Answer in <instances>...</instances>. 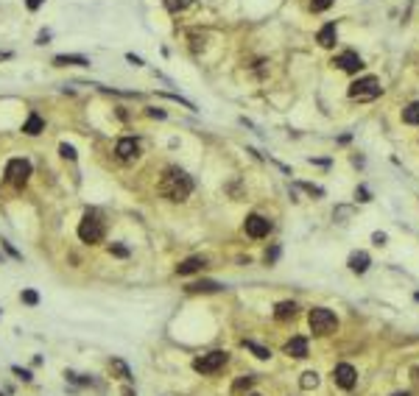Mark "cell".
Masks as SVG:
<instances>
[{
  "mask_svg": "<svg viewBox=\"0 0 419 396\" xmlns=\"http://www.w3.org/2000/svg\"><path fill=\"white\" fill-rule=\"evenodd\" d=\"M159 193L171 201H185L187 196L193 193V179L187 176L185 170L179 168H168L159 179Z\"/></svg>",
  "mask_w": 419,
  "mask_h": 396,
  "instance_id": "1",
  "label": "cell"
},
{
  "mask_svg": "<svg viewBox=\"0 0 419 396\" xmlns=\"http://www.w3.org/2000/svg\"><path fill=\"white\" fill-rule=\"evenodd\" d=\"M307 324H310V332L324 338V335L335 332V326H338V318H335L333 312L327 310V307H313L307 312Z\"/></svg>",
  "mask_w": 419,
  "mask_h": 396,
  "instance_id": "2",
  "label": "cell"
},
{
  "mask_svg": "<svg viewBox=\"0 0 419 396\" xmlns=\"http://www.w3.org/2000/svg\"><path fill=\"white\" fill-rule=\"evenodd\" d=\"M380 92H383V87H380V78L375 76H363L355 84H349V98L352 100H375Z\"/></svg>",
  "mask_w": 419,
  "mask_h": 396,
  "instance_id": "3",
  "label": "cell"
},
{
  "mask_svg": "<svg viewBox=\"0 0 419 396\" xmlns=\"http://www.w3.org/2000/svg\"><path fill=\"white\" fill-rule=\"evenodd\" d=\"M78 237L84 243H101V237H104V223H101V218L95 212H87L84 218H81V223H78Z\"/></svg>",
  "mask_w": 419,
  "mask_h": 396,
  "instance_id": "4",
  "label": "cell"
},
{
  "mask_svg": "<svg viewBox=\"0 0 419 396\" xmlns=\"http://www.w3.org/2000/svg\"><path fill=\"white\" fill-rule=\"evenodd\" d=\"M229 360L227 352H210V354H201V357H196L193 360V368L199 371V374H215L218 368H224Z\"/></svg>",
  "mask_w": 419,
  "mask_h": 396,
  "instance_id": "5",
  "label": "cell"
},
{
  "mask_svg": "<svg viewBox=\"0 0 419 396\" xmlns=\"http://www.w3.org/2000/svg\"><path fill=\"white\" fill-rule=\"evenodd\" d=\"M28 176H31L28 159H11V162L6 165V179L14 184V187H22V184L28 182Z\"/></svg>",
  "mask_w": 419,
  "mask_h": 396,
  "instance_id": "6",
  "label": "cell"
},
{
  "mask_svg": "<svg viewBox=\"0 0 419 396\" xmlns=\"http://www.w3.org/2000/svg\"><path fill=\"white\" fill-rule=\"evenodd\" d=\"M333 382L344 391H352L358 385V371L349 366V363H338V366L333 368Z\"/></svg>",
  "mask_w": 419,
  "mask_h": 396,
  "instance_id": "7",
  "label": "cell"
},
{
  "mask_svg": "<svg viewBox=\"0 0 419 396\" xmlns=\"http://www.w3.org/2000/svg\"><path fill=\"white\" fill-rule=\"evenodd\" d=\"M243 229H246L249 237L260 240V237H269V232H271V220L263 218V215H249L246 223H243Z\"/></svg>",
  "mask_w": 419,
  "mask_h": 396,
  "instance_id": "8",
  "label": "cell"
},
{
  "mask_svg": "<svg viewBox=\"0 0 419 396\" xmlns=\"http://www.w3.org/2000/svg\"><path fill=\"white\" fill-rule=\"evenodd\" d=\"M333 64L338 67V70H344V73H358V70H363V59L358 56L355 50H344V53H338V56L333 59Z\"/></svg>",
  "mask_w": 419,
  "mask_h": 396,
  "instance_id": "9",
  "label": "cell"
},
{
  "mask_svg": "<svg viewBox=\"0 0 419 396\" xmlns=\"http://www.w3.org/2000/svg\"><path fill=\"white\" fill-rule=\"evenodd\" d=\"M115 154L121 156L123 162H132V159L140 156V142H137L135 137H123V140H118V145H115Z\"/></svg>",
  "mask_w": 419,
  "mask_h": 396,
  "instance_id": "10",
  "label": "cell"
},
{
  "mask_svg": "<svg viewBox=\"0 0 419 396\" xmlns=\"http://www.w3.org/2000/svg\"><path fill=\"white\" fill-rule=\"evenodd\" d=\"M285 354H288V357H296V360H302V357H307V340L302 338V335H296V338H291L288 343H285Z\"/></svg>",
  "mask_w": 419,
  "mask_h": 396,
  "instance_id": "11",
  "label": "cell"
},
{
  "mask_svg": "<svg viewBox=\"0 0 419 396\" xmlns=\"http://www.w3.org/2000/svg\"><path fill=\"white\" fill-rule=\"evenodd\" d=\"M204 265H207V260H204V257H187L185 262H179V265H176V274H179V276L196 274V271H201Z\"/></svg>",
  "mask_w": 419,
  "mask_h": 396,
  "instance_id": "12",
  "label": "cell"
},
{
  "mask_svg": "<svg viewBox=\"0 0 419 396\" xmlns=\"http://www.w3.org/2000/svg\"><path fill=\"white\" fill-rule=\"evenodd\" d=\"M335 39H338V28H335V22H327L324 28L319 31V36H316V42H319L321 48H333Z\"/></svg>",
  "mask_w": 419,
  "mask_h": 396,
  "instance_id": "13",
  "label": "cell"
},
{
  "mask_svg": "<svg viewBox=\"0 0 419 396\" xmlns=\"http://www.w3.org/2000/svg\"><path fill=\"white\" fill-rule=\"evenodd\" d=\"M369 254H366V251H355V254L349 257V271H352V274H366V268H369Z\"/></svg>",
  "mask_w": 419,
  "mask_h": 396,
  "instance_id": "14",
  "label": "cell"
},
{
  "mask_svg": "<svg viewBox=\"0 0 419 396\" xmlns=\"http://www.w3.org/2000/svg\"><path fill=\"white\" fill-rule=\"evenodd\" d=\"M53 64H56V67H67V64H73V67H90V59L87 56H56L53 59Z\"/></svg>",
  "mask_w": 419,
  "mask_h": 396,
  "instance_id": "15",
  "label": "cell"
},
{
  "mask_svg": "<svg viewBox=\"0 0 419 396\" xmlns=\"http://www.w3.org/2000/svg\"><path fill=\"white\" fill-rule=\"evenodd\" d=\"M296 315V304L293 301H279L277 307H274V318L277 321H288V318H293Z\"/></svg>",
  "mask_w": 419,
  "mask_h": 396,
  "instance_id": "16",
  "label": "cell"
},
{
  "mask_svg": "<svg viewBox=\"0 0 419 396\" xmlns=\"http://www.w3.org/2000/svg\"><path fill=\"white\" fill-rule=\"evenodd\" d=\"M221 288H224V285H218V282H210V279H201V282H193V285H187V290H190V293H218Z\"/></svg>",
  "mask_w": 419,
  "mask_h": 396,
  "instance_id": "17",
  "label": "cell"
},
{
  "mask_svg": "<svg viewBox=\"0 0 419 396\" xmlns=\"http://www.w3.org/2000/svg\"><path fill=\"white\" fill-rule=\"evenodd\" d=\"M109 371H112L118 380H132V371H129V366L121 360V357H115V360H109Z\"/></svg>",
  "mask_w": 419,
  "mask_h": 396,
  "instance_id": "18",
  "label": "cell"
},
{
  "mask_svg": "<svg viewBox=\"0 0 419 396\" xmlns=\"http://www.w3.org/2000/svg\"><path fill=\"white\" fill-rule=\"evenodd\" d=\"M403 120L408 126H419V100H414V103H408L403 109Z\"/></svg>",
  "mask_w": 419,
  "mask_h": 396,
  "instance_id": "19",
  "label": "cell"
},
{
  "mask_svg": "<svg viewBox=\"0 0 419 396\" xmlns=\"http://www.w3.org/2000/svg\"><path fill=\"white\" fill-rule=\"evenodd\" d=\"M42 128H45L42 117H39V114H31L28 120H25V126H22V131H25V134H31V137H36Z\"/></svg>",
  "mask_w": 419,
  "mask_h": 396,
  "instance_id": "20",
  "label": "cell"
},
{
  "mask_svg": "<svg viewBox=\"0 0 419 396\" xmlns=\"http://www.w3.org/2000/svg\"><path fill=\"white\" fill-rule=\"evenodd\" d=\"M243 346L249 349V352H255V357H260V360H269L271 352L266 346H260V343H255V340H243Z\"/></svg>",
  "mask_w": 419,
  "mask_h": 396,
  "instance_id": "21",
  "label": "cell"
},
{
  "mask_svg": "<svg viewBox=\"0 0 419 396\" xmlns=\"http://www.w3.org/2000/svg\"><path fill=\"white\" fill-rule=\"evenodd\" d=\"M299 385H302L305 391L319 388V374H316V371H305V374H302V380H299Z\"/></svg>",
  "mask_w": 419,
  "mask_h": 396,
  "instance_id": "22",
  "label": "cell"
},
{
  "mask_svg": "<svg viewBox=\"0 0 419 396\" xmlns=\"http://www.w3.org/2000/svg\"><path fill=\"white\" fill-rule=\"evenodd\" d=\"M252 385H255V377H241V380L232 385V394H235V396H241L243 391H249Z\"/></svg>",
  "mask_w": 419,
  "mask_h": 396,
  "instance_id": "23",
  "label": "cell"
},
{
  "mask_svg": "<svg viewBox=\"0 0 419 396\" xmlns=\"http://www.w3.org/2000/svg\"><path fill=\"white\" fill-rule=\"evenodd\" d=\"M333 3H335V0H310V8H313V11H327Z\"/></svg>",
  "mask_w": 419,
  "mask_h": 396,
  "instance_id": "24",
  "label": "cell"
},
{
  "mask_svg": "<svg viewBox=\"0 0 419 396\" xmlns=\"http://www.w3.org/2000/svg\"><path fill=\"white\" fill-rule=\"evenodd\" d=\"M355 198L361 201V204H366V201H372V193H369V187H363V184H361V187L355 190Z\"/></svg>",
  "mask_w": 419,
  "mask_h": 396,
  "instance_id": "25",
  "label": "cell"
},
{
  "mask_svg": "<svg viewBox=\"0 0 419 396\" xmlns=\"http://www.w3.org/2000/svg\"><path fill=\"white\" fill-rule=\"evenodd\" d=\"M22 301H25V304H31V307H34V304H39V296H36V293H34V290H22Z\"/></svg>",
  "mask_w": 419,
  "mask_h": 396,
  "instance_id": "26",
  "label": "cell"
},
{
  "mask_svg": "<svg viewBox=\"0 0 419 396\" xmlns=\"http://www.w3.org/2000/svg\"><path fill=\"white\" fill-rule=\"evenodd\" d=\"M59 151H62L64 159H76V148H73V145H67V142H62V145H59Z\"/></svg>",
  "mask_w": 419,
  "mask_h": 396,
  "instance_id": "27",
  "label": "cell"
},
{
  "mask_svg": "<svg viewBox=\"0 0 419 396\" xmlns=\"http://www.w3.org/2000/svg\"><path fill=\"white\" fill-rule=\"evenodd\" d=\"M109 251H112L115 257H129V248L121 246V243H112V246H109Z\"/></svg>",
  "mask_w": 419,
  "mask_h": 396,
  "instance_id": "28",
  "label": "cell"
},
{
  "mask_svg": "<svg viewBox=\"0 0 419 396\" xmlns=\"http://www.w3.org/2000/svg\"><path fill=\"white\" fill-rule=\"evenodd\" d=\"M299 187H302V190H307L310 196H324V190H321V187H316V184H299Z\"/></svg>",
  "mask_w": 419,
  "mask_h": 396,
  "instance_id": "29",
  "label": "cell"
},
{
  "mask_svg": "<svg viewBox=\"0 0 419 396\" xmlns=\"http://www.w3.org/2000/svg\"><path fill=\"white\" fill-rule=\"evenodd\" d=\"M386 240H389V237H386L383 232H375V234H372V243H375V246H386Z\"/></svg>",
  "mask_w": 419,
  "mask_h": 396,
  "instance_id": "30",
  "label": "cell"
},
{
  "mask_svg": "<svg viewBox=\"0 0 419 396\" xmlns=\"http://www.w3.org/2000/svg\"><path fill=\"white\" fill-rule=\"evenodd\" d=\"M277 257H279V248H277V246L271 248V251H266V262H269V265H271L274 260H277Z\"/></svg>",
  "mask_w": 419,
  "mask_h": 396,
  "instance_id": "31",
  "label": "cell"
},
{
  "mask_svg": "<svg viewBox=\"0 0 419 396\" xmlns=\"http://www.w3.org/2000/svg\"><path fill=\"white\" fill-rule=\"evenodd\" d=\"M11 371H14V374H17V377H22V380H25V382H28V380H31V371H22V368H17V366H14V368H11Z\"/></svg>",
  "mask_w": 419,
  "mask_h": 396,
  "instance_id": "32",
  "label": "cell"
},
{
  "mask_svg": "<svg viewBox=\"0 0 419 396\" xmlns=\"http://www.w3.org/2000/svg\"><path fill=\"white\" fill-rule=\"evenodd\" d=\"M148 114H151V117H165L162 109H148Z\"/></svg>",
  "mask_w": 419,
  "mask_h": 396,
  "instance_id": "33",
  "label": "cell"
},
{
  "mask_svg": "<svg viewBox=\"0 0 419 396\" xmlns=\"http://www.w3.org/2000/svg\"><path fill=\"white\" fill-rule=\"evenodd\" d=\"M42 3H45V0H28V8H39Z\"/></svg>",
  "mask_w": 419,
  "mask_h": 396,
  "instance_id": "34",
  "label": "cell"
},
{
  "mask_svg": "<svg viewBox=\"0 0 419 396\" xmlns=\"http://www.w3.org/2000/svg\"><path fill=\"white\" fill-rule=\"evenodd\" d=\"M126 59H129V62H132V64H142V59H137V56H135V53H129V56H126Z\"/></svg>",
  "mask_w": 419,
  "mask_h": 396,
  "instance_id": "35",
  "label": "cell"
},
{
  "mask_svg": "<svg viewBox=\"0 0 419 396\" xmlns=\"http://www.w3.org/2000/svg\"><path fill=\"white\" fill-rule=\"evenodd\" d=\"M123 396H137V394H135V391H132V388L126 385V388H123Z\"/></svg>",
  "mask_w": 419,
  "mask_h": 396,
  "instance_id": "36",
  "label": "cell"
},
{
  "mask_svg": "<svg viewBox=\"0 0 419 396\" xmlns=\"http://www.w3.org/2000/svg\"><path fill=\"white\" fill-rule=\"evenodd\" d=\"M3 59H11V53H6V50H0V62H3Z\"/></svg>",
  "mask_w": 419,
  "mask_h": 396,
  "instance_id": "37",
  "label": "cell"
},
{
  "mask_svg": "<svg viewBox=\"0 0 419 396\" xmlns=\"http://www.w3.org/2000/svg\"><path fill=\"white\" fill-rule=\"evenodd\" d=\"M391 396H411V394H405V391H403V394H391Z\"/></svg>",
  "mask_w": 419,
  "mask_h": 396,
  "instance_id": "38",
  "label": "cell"
},
{
  "mask_svg": "<svg viewBox=\"0 0 419 396\" xmlns=\"http://www.w3.org/2000/svg\"><path fill=\"white\" fill-rule=\"evenodd\" d=\"M414 298H417V301H419V290H417V293H414Z\"/></svg>",
  "mask_w": 419,
  "mask_h": 396,
  "instance_id": "39",
  "label": "cell"
},
{
  "mask_svg": "<svg viewBox=\"0 0 419 396\" xmlns=\"http://www.w3.org/2000/svg\"><path fill=\"white\" fill-rule=\"evenodd\" d=\"M249 396H260V394H249Z\"/></svg>",
  "mask_w": 419,
  "mask_h": 396,
  "instance_id": "40",
  "label": "cell"
},
{
  "mask_svg": "<svg viewBox=\"0 0 419 396\" xmlns=\"http://www.w3.org/2000/svg\"><path fill=\"white\" fill-rule=\"evenodd\" d=\"M0 396H3V394H0Z\"/></svg>",
  "mask_w": 419,
  "mask_h": 396,
  "instance_id": "41",
  "label": "cell"
}]
</instances>
